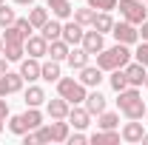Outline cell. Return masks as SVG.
Segmentation results:
<instances>
[{"label":"cell","instance_id":"2e32d148","mask_svg":"<svg viewBox=\"0 0 148 145\" xmlns=\"http://www.w3.org/2000/svg\"><path fill=\"white\" fill-rule=\"evenodd\" d=\"M83 105H86V111H88L91 117H97V114H103V111H106V97L94 88V91H88V94H86Z\"/></svg>","mask_w":148,"mask_h":145},{"label":"cell","instance_id":"ee69618b","mask_svg":"<svg viewBox=\"0 0 148 145\" xmlns=\"http://www.w3.org/2000/svg\"><path fill=\"white\" fill-rule=\"evenodd\" d=\"M143 142H145V145H148V131H145V134H143Z\"/></svg>","mask_w":148,"mask_h":145},{"label":"cell","instance_id":"b9f144b4","mask_svg":"<svg viewBox=\"0 0 148 145\" xmlns=\"http://www.w3.org/2000/svg\"><path fill=\"white\" fill-rule=\"evenodd\" d=\"M6 63H9V60H6V57H3V54H0V77H3V74H6V71H9V68H6Z\"/></svg>","mask_w":148,"mask_h":145},{"label":"cell","instance_id":"7bdbcfd3","mask_svg":"<svg viewBox=\"0 0 148 145\" xmlns=\"http://www.w3.org/2000/svg\"><path fill=\"white\" fill-rule=\"evenodd\" d=\"M17 6H34V0H14Z\"/></svg>","mask_w":148,"mask_h":145},{"label":"cell","instance_id":"836d02e7","mask_svg":"<svg viewBox=\"0 0 148 145\" xmlns=\"http://www.w3.org/2000/svg\"><path fill=\"white\" fill-rule=\"evenodd\" d=\"M9 131H12V134H17V137H23V134H26V131H29V125H26V122H23V117H12V120H9Z\"/></svg>","mask_w":148,"mask_h":145},{"label":"cell","instance_id":"7dc6e473","mask_svg":"<svg viewBox=\"0 0 148 145\" xmlns=\"http://www.w3.org/2000/svg\"><path fill=\"white\" fill-rule=\"evenodd\" d=\"M143 85H145V88H148V74H145V83H143Z\"/></svg>","mask_w":148,"mask_h":145},{"label":"cell","instance_id":"8d00e7d4","mask_svg":"<svg viewBox=\"0 0 148 145\" xmlns=\"http://www.w3.org/2000/svg\"><path fill=\"white\" fill-rule=\"evenodd\" d=\"M134 57H137V63H143L148 68V40H143L140 46H137V51H134Z\"/></svg>","mask_w":148,"mask_h":145},{"label":"cell","instance_id":"277c9868","mask_svg":"<svg viewBox=\"0 0 148 145\" xmlns=\"http://www.w3.org/2000/svg\"><path fill=\"white\" fill-rule=\"evenodd\" d=\"M117 9H120V17L134 23V26H140V23L148 20V9H145V3H140V0H120Z\"/></svg>","mask_w":148,"mask_h":145},{"label":"cell","instance_id":"f1b7e54d","mask_svg":"<svg viewBox=\"0 0 148 145\" xmlns=\"http://www.w3.org/2000/svg\"><path fill=\"white\" fill-rule=\"evenodd\" d=\"M117 125H120V114H114V111L97 114V128H117Z\"/></svg>","mask_w":148,"mask_h":145},{"label":"cell","instance_id":"ab89813d","mask_svg":"<svg viewBox=\"0 0 148 145\" xmlns=\"http://www.w3.org/2000/svg\"><path fill=\"white\" fill-rule=\"evenodd\" d=\"M140 40H148V20L140 23Z\"/></svg>","mask_w":148,"mask_h":145},{"label":"cell","instance_id":"681fc988","mask_svg":"<svg viewBox=\"0 0 148 145\" xmlns=\"http://www.w3.org/2000/svg\"><path fill=\"white\" fill-rule=\"evenodd\" d=\"M145 9H148V0H145Z\"/></svg>","mask_w":148,"mask_h":145},{"label":"cell","instance_id":"ba28073f","mask_svg":"<svg viewBox=\"0 0 148 145\" xmlns=\"http://www.w3.org/2000/svg\"><path fill=\"white\" fill-rule=\"evenodd\" d=\"M88 60H91V54H88L83 46H71V49H69V57H66V63H69L71 71H80L83 66H88Z\"/></svg>","mask_w":148,"mask_h":145},{"label":"cell","instance_id":"7c38bea8","mask_svg":"<svg viewBox=\"0 0 148 145\" xmlns=\"http://www.w3.org/2000/svg\"><path fill=\"white\" fill-rule=\"evenodd\" d=\"M88 54H100L103 49H106V40H103V34L97 31V29H91V31H86L83 34V43H80Z\"/></svg>","mask_w":148,"mask_h":145},{"label":"cell","instance_id":"f546056e","mask_svg":"<svg viewBox=\"0 0 148 145\" xmlns=\"http://www.w3.org/2000/svg\"><path fill=\"white\" fill-rule=\"evenodd\" d=\"M94 14H97V12H94L91 6H83V9H74V20H77L80 26H91V23H94Z\"/></svg>","mask_w":148,"mask_h":145},{"label":"cell","instance_id":"6da1fadb","mask_svg":"<svg viewBox=\"0 0 148 145\" xmlns=\"http://www.w3.org/2000/svg\"><path fill=\"white\" fill-rule=\"evenodd\" d=\"M117 108L123 111L128 120H143L145 117V103H143L140 88L128 85L125 91H117Z\"/></svg>","mask_w":148,"mask_h":145},{"label":"cell","instance_id":"9c48e42d","mask_svg":"<svg viewBox=\"0 0 148 145\" xmlns=\"http://www.w3.org/2000/svg\"><path fill=\"white\" fill-rule=\"evenodd\" d=\"M46 111H49V117H51V120H69L71 103H69V100H63V97H54V100H49V103H46Z\"/></svg>","mask_w":148,"mask_h":145},{"label":"cell","instance_id":"f907efd6","mask_svg":"<svg viewBox=\"0 0 148 145\" xmlns=\"http://www.w3.org/2000/svg\"><path fill=\"white\" fill-rule=\"evenodd\" d=\"M0 3H6V0H0Z\"/></svg>","mask_w":148,"mask_h":145},{"label":"cell","instance_id":"7402d4cb","mask_svg":"<svg viewBox=\"0 0 148 145\" xmlns=\"http://www.w3.org/2000/svg\"><path fill=\"white\" fill-rule=\"evenodd\" d=\"M69 49H71V46H69L63 37H60V40H51V43H49V54H46V57H51V60H57V63H63V60L69 57Z\"/></svg>","mask_w":148,"mask_h":145},{"label":"cell","instance_id":"ac0fdd59","mask_svg":"<svg viewBox=\"0 0 148 145\" xmlns=\"http://www.w3.org/2000/svg\"><path fill=\"white\" fill-rule=\"evenodd\" d=\"M46 6L51 9V14H54L57 20H69L74 14V6L69 0H46Z\"/></svg>","mask_w":148,"mask_h":145},{"label":"cell","instance_id":"8992f818","mask_svg":"<svg viewBox=\"0 0 148 145\" xmlns=\"http://www.w3.org/2000/svg\"><path fill=\"white\" fill-rule=\"evenodd\" d=\"M77 80H80L86 88H97V85L103 83V68L88 63V66H83V68H80V77H77Z\"/></svg>","mask_w":148,"mask_h":145},{"label":"cell","instance_id":"3957f363","mask_svg":"<svg viewBox=\"0 0 148 145\" xmlns=\"http://www.w3.org/2000/svg\"><path fill=\"white\" fill-rule=\"evenodd\" d=\"M57 94L63 97V100H69L71 105H83V100H86V85L80 83V80H74V77H60L57 80Z\"/></svg>","mask_w":148,"mask_h":145},{"label":"cell","instance_id":"f35d334b","mask_svg":"<svg viewBox=\"0 0 148 145\" xmlns=\"http://www.w3.org/2000/svg\"><path fill=\"white\" fill-rule=\"evenodd\" d=\"M9 117V103H6V97H0V120H6Z\"/></svg>","mask_w":148,"mask_h":145},{"label":"cell","instance_id":"74e56055","mask_svg":"<svg viewBox=\"0 0 148 145\" xmlns=\"http://www.w3.org/2000/svg\"><path fill=\"white\" fill-rule=\"evenodd\" d=\"M66 142H69V145H86V142H88V137H86L83 131H74V134H69Z\"/></svg>","mask_w":148,"mask_h":145},{"label":"cell","instance_id":"30bf717a","mask_svg":"<svg viewBox=\"0 0 148 145\" xmlns=\"http://www.w3.org/2000/svg\"><path fill=\"white\" fill-rule=\"evenodd\" d=\"M120 140H123V134L117 128H100L88 137V142H94V145H117Z\"/></svg>","mask_w":148,"mask_h":145},{"label":"cell","instance_id":"8fae6325","mask_svg":"<svg viewBox=\"0 0 148 145\" xmlns=\"http://www.w3.org/2000/svg\"><path fill=\"white\" fill-rule=\"evenodd\" d=\"M26 54L37 57V60L46 57V54H49V40H46L43 34H32L29 40H26Z\"/></svg>","mask_w":148,"mask_h":145},{"label":"cell","instance_id":"5bb4252c","mask_svg":"<svg viewBox=\"0 0 148 145\" xmlns=\"http://www.w3.org/2000/svg\"><path fill=\"white\" fill-rule=\"evenodd\" d=\"M123 140L125 142H143V134H145V125L140 122V120H128L125 125H123Z\"/></svg>","mask_w":148,"mask_h":145},{"label":"cell","instance_id":"d6a6232c","mask_svg":"<svg viewBox=\"0 0 148 145\" xmlns=\"http://www.w3.org/2000/svg\"><path fill=\"white\" fill-rule=\"evenodd\" d=\"M17 20V14H14V9H9L6 3H0V29H6V26H12Z\"/></svg>","mask_w":148,"mask_h":145},{"label":"cell","instance_id":"44dd1931","mask_svg":"<svg viewBox=\"0 0 148 145\" xmlns=\"http://www.w3.org/2000/svg\"><path fill=\"white\" fill-rule=\"evenodd\" d=\"M23 103H26V105H32V108H40V105L46 103V91L40 88V85H29L26 94H23Z\"/></svg>","mask_w":148,"mask_h":145},{"label":"cell","instance_id":"1f68e13d","mask_svg":"<svg viewBox=\"0 0 148 145\" xmlns=\"http://www.w3.org/2000/svg\"><path fill=\"white\" fill-rule=\"evenodd\" d=\"M3 77H6V85H9V91H12V94H14V91H20V88H23V83H26L20 71H6Z\"/></svg>","mask_w":148,"mask_h":145},{"label":"cell","instance_id":"f6af8a7d","mask_svg":"<svg viewBox=\"0 0 148 145\" xmlns=\"http://www.w3.org/2000/svg\"><path fill=\"white\" fill-rule=\"evenodd\" d=\"M0 54H3V37H0Z\"/></svg>","mask_w":148,"mask_h":145},{"label":"cell","instance_id":"83f0119b","mask_svg":"<svg viewBox=\"0 0 148 145\" xmlns=\"http://www.w3.org/2000/svg\"><path fill=\"white\" fill-rule=\"evenodd\" d=\"M108 83H111V88H114V91H125V88H128V77H125L123 68H114L111 77H108Z\"/></svg>","mask_w":148,"mask_h":145},{"label":"cell","instance_id":"d6986e66","mask_svg":"<svg viewBox=\"0 0 148 145\" xmlns=\"http://www.w3.org/2000/svg\"><path fill=\"white\" fill-rule=\"evenodd\" d=\"M63 74H60V63L57 60H46V63H40V80H46V83H57Z\"/></svg>","mask_w":148,"mask_h":145},{"label":"cell","instance_id":"cb8c5ba5","mask_svg":"<svg viewBox=\"0 0 148 145\" xmlns=\"http://www.w3.org/2000/svg\"><path fill=\"white\" fill-rule=\"evenodd\" d=\"M46 20H49V6L43 9V6H32L29 9V23L34 26V31H40L43 26H46Z\"/></svg>","mask_w":148,"mask_h":145},{"label":"cell","instance_id":"e0dca14e","mask_svg":"<svg viewBox=\"0 0 148 145\" xmlns=\"http://www.w3.org/2000/svg\"><path fill=\"white\" fill-rule=\"evenodd\" d=\"M20 74H23V80L26 83H34V80H40V60L37 57H23L20 60Z\"/></svg>","mask_w":148,"mask_h":145},{"label":"cell","instance_id":"9a60e30c","mask_svg":"<svg viewBox=\"0 0 148 145\" xmlns=\"http://www.w3.org/2000/svg\"><path fill=\"white\" fill-rule=\"evenodd\" d=\"M123 71H125V77H128V85H134V88H140V85L145 83V74H148L145 66H143V63H137V60H134V63H128Z\"/></svg>","mask_w":148,"mask_h":145},{"label":"cell","instance_id":"d4e9b609","mask_svg":"<svg viewBox=\"0 0 148 145\" xmlns=\"http://www.w3.org/2000/svg\"><path fill=\"white\" fill-rule=\"evenodd\" d=\"M91 29H97L100 34H108L111 29H114V17H111L108 12H97V14H94V23H91Z\"/></svg>","mask_w":148,"mask_h":145},{"label":"cell","instance_id":"d590c367","mask_svg":"<svg viewBox=\"0 0 148 145\" xmlns=\"http://www.w3.org/2000/svg\"><path fill=\"white\" fill-rule=\"evenodd\" d=\"M14 26H17L20 31H23V37H26V40H29V37L34 34V26L29 23V17H17V20H14Z\"/></svg>","mask_w":148,"mask_h":145},{"label":"cell","instance_id":"e575fe53","mask_svg":"<svg viewBox=\"0 0 148 145\" xmlns=\"http://www.w3.org/2000/svg\"><path fill=\"white\" fill-rule=\"evenodd\" d=\"M88 6L94 12H111V9H117V0H88Z\"/></svg>","mask_w":148,"mask_h":145},{"label":"cell","instance_id":"4dcf8cb0","mask_svg":"<svg viewBox=\"0 0 148 145\" xmlns=\"http://www.w3.org/2000/svg\"><path fill=\"white\" fill-rule=\"evenodd\" d=\"M0 37H3V43H26V37H23V31H20V29L14 26V23H12V26H6Z\"/></svg>","mask_w":148,"mask_h":145},{"label":"cell","instance_id":"4fadbf2b","mask_svg":"<svg viewBox=\"0 0 148 145\" xmlns=\"http://www.w3.org/2000/svg\"><path fill=\"white\" fill-rule=\"evenodd\" d=\"M69 125H74L77 131L91 125V114L86 111V105H71V111H69Z\"/></svg>","mask_w":148,"mask_h":145},{"label":"cell","instance_id":"60d3db41","mask_svg":"<svg viewBox=\"0 0 148 145\" xmlns=\"http://www.w3.org/2000/svg\"><path fill=\"white\" fill-rule=\"evenodd\" d=\"M6 94H12V91L6 85V77H0V97H6Z\"/></svg>","mask_w":148,"mask_h":145},{"label":"cell","instance_id":"ffe728a7","mask_svg":"<svg viewBox=\"0 0 148 145\" xmlns=\"http://www.w3.org/2000/svg\"><path fill=\"white\" fill-rule=\"evenodd\" d=\"M49 131H51V142H66L69 134H71V125H69L66 120H51Z\"/></svg>","mask_w":148,"mask_h":145},{"label":"cell","instance_id":"52a82bcc","mask_svg":"<svg viewBox=\"0 0 148 145\" xmlns=\"http://www.w3.org/2000/svg\"><path fill=\"white\" fill-rule=\"evenodd\" d=\"M83 34H86V26H80L77 20L63 23V40H66L69 46H80V43H83Z\"/></svg>","mask_w":148,"mask_h":145},{"label":"cell","instance_id":"5b68a950","mask_svg":"<svg viewBox=\"0 0 148 145\" xmlns=\"http://www.w3.org/2000/svg\"><path fill=\"white\" fill-rule=\"evenodd\" d=\"M111 34L117 37V43H125V46L140 43V29H137L134 23H128V20H120V23H114Z\"/></svg>","mask_w":148,"mask_h":145},{"label":"cell","instance_id":"c3c4849f","mask_svg":"<svg viewBox=\"0 0 148 145\" xmlns=\"http://www.w3.org/2000/svg\"><path fill=\"white\" fill-rule=\"evenodd\" d=\"M145 120H148V105H145Z\"/></svg>","mask_w":148,"mask_h":145},{"label":"cell","instance_id":"4316f807","mask_svg":"<svg viewBox=\"0 0 148 145\" xmlns=\"http://www.w3.org/2000/svg\"><path fill=\"white\" fill-rule=\"evenodd\" d=\"M20 117H23V122L29 125V131H34V128L43 125V114H40L37 108H32V105L26 108V114H20Z\"/></svg>","mask_w":148,"mask_h":145},{"label":"cell","instance_id":"7a4b0ae2","mask_svg":"<svg viewBox=\"0 0 148 145\" xmlns=\"http://www.w3.org/2000/svg\"><path fill=\"white\" fill-rule=\"evenodd\" d=\"M131 63V51L125 43H117V46H111V49H103L100 54H97V66L103 68V71H114V68H125Z\"/></svg>","mask_w":148,"mask_h":145},{"label":"cell","instance_id":"bcb514c9","mask_svg":"<svg viewBox=\"0 0 148 145\" xmlns=\"http://www.w3.org/2000/svg\"><path fill=\"white\" fill-rule=\"evenodd\" d=\"M3 122H6V120H0V134H3Z\"/></svg>","mask_w":148,"mask_h":145},{"label":"cell","instance_id":"603a6c76","mask_svg":"<svg viewBox=\"0 0 148 145\" xmlns=\"http://www.w3.org/2000/svg\"><path fill=\"white\" fill-rule=\"evenodd\" d=\"M26 54V43H3V57L9 63H20Z\"/></svg>","mask_w":148,"mask_h":145},{"label":"cell","instance_id":"484cf974","mask_svg":"<svg viewBox=\"0 0 148 145\" xmlns=\"http://www.w3.org/2000/svg\"><path fill=\"white\" fill-rule=\"evenodd\" d=\"M40 34L46 37L49 43H51V40H60V37H63V23H60V20H46V26L40 29Z\"/></svg>","mask_w":148,"mask_h":145}]
</instances>
